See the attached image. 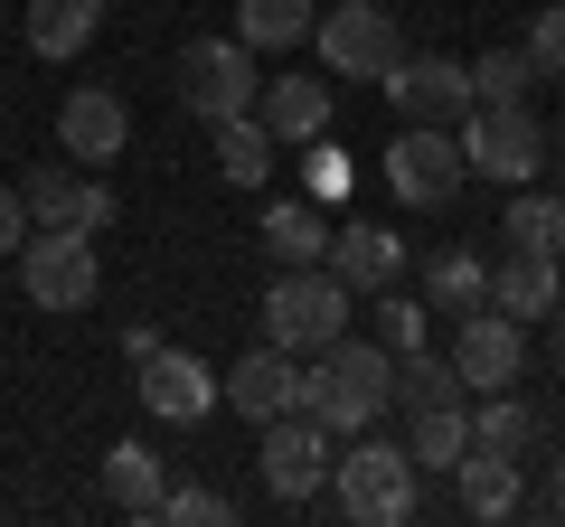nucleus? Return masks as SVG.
<instances>
[{
  "mask_svg": "<svg viewBox=\"0 0 565 527\" xmlns=\"http://www.w3.org/2000/svg\"><path fill=\"white\" fill-rule=\"evenodd\" d=\"M386 377H396V358H386L377 340H330V348H311V367H302V396L292 406L302 415H321L330 433H367L386 415Z\"/></svg>",
  "mask_w": 565,
  "mask_h": 527,
  "instance_id": "1",
  "label": "nucleus"
},
{
  "mask_svg": "<svg viewBox=\"0 0 565 527\" xmlns=\"http://www.w3.org/2000/svg\"><path fill=\"white\" fill-rule=\"evenodd\" d=\"M424 499V471L405 443H386V433H359L349 452H330V508H340L349 527H405Z\"/></svg>",
  "mask_w": 565,
  "mask_h": 527,
  "instance_id": "2",
  "label": "nucleus"
},
{
  "mask_svg": "<svg viewBox=\"0 0 565 527\" xmlns=\"http://www.w3.org/2000/svg\"><path fill=\"white\" fill-rule=\"evenodd\" d=\"M349 311H359V292H349L330 264H282V283L264 292V340L292 348V358H311V348H330L349 330Z\"/></svg>",
  "mask_w": 565,
  "mask_h": 527,
  "instance_id": "3",
  "label": "nucleus"
},
{
  "mask_svg": "<svg viewBox=\"0 0 565 527\" xmlns=\"http://www.w3.org/2000/svg\"><path fill=\"white\" fill-rule=\"evenodd\" d=\"M170 85H180V104L199 122H226V114H255L264 76H255V47L226 29V39H189L180 57H170Z\"/></svg>",
  "mask_w": 565,
  "mask_h": 527,
  "instance_id": "4",
  "label": "nucleus"
},
{
  "mask_svg": "<svg viewBox=\"0 0 565 527\" xmlns=\"http://www.w3.org/2000/svg\"><path fill=\"white\" fill-rule=\"evenodd\" d=\"M377 180L396 189V207H452V198H462V180H471L462 132H452V122H405L396 142H386Z\"/></svg>",
  "mask_w": 565,
  "mask_h": 527,
  "instance_id": "5",
  "label": "nucleus"
},
{
  "mask_svg": "<svg viewBox=\"0 0 565 527\" xmlns=\"http://www.w3.org/2000/svg\"><path fill=\"white\" fill-rule=\"evenodd\" d=\"M462 161H471V180L527 189L546 170V122L527 114V104H471L462 114Z\"/></svg>",
  "mask_w": 565,
  "mask_h": 527,
  "instance_id": "6",
  "label": "nucleus"
},
{
  "mask_svg": "<svg viewBox=\"0 0 565 527\" xmlns=\"http://www.w3.org/2000/svg\"><path fill=\"white\" fill-rule=\"evenodd\" d=\"M20 283H29L39 311H85L104 292L95 236H76V226H29V236H20Z\"/></svg>",
  "mask_w": 565,
  "mask_h": 527,
  "instance_id": "7",
  "label": "nucleus"
},
{
  "mask_svg": "<svg viewBox=\"0 0 565 527\" xmlns=\"http://www.w3.org/2000/svg\"><path fill=\"white\" fill-rule=\"evenodd\" d=\"M255 462H264V490H274L282 508L321 499V490H330V424H321V415H302V406L274 415V424H264V452H255Z\"/></svg>",
  "mask_w": 565,
  "mask_h": 527,
  "instance_id": "8",
  "label": "nucleus"
},
{
  "mask_svg": "<svg viewBox=\"0 0 565 527\" xmlns=\"http://www.w3.org/2000/svg\"><path fill=\"white\" fill-rule=\"evenodd\" d=\"M20 207H29V226H76V236H104V226H114L104 170H76V161H39L20 180Z\"/></svg>",
  "mask_w": 565,
  "mask_h": 527,
  "instance_id": "9",
  "label": "nucleus"
},
{
  "mask_svg": "<svg viewBox=\"0 0 565 527\" xmlns=\"http://www.w3.org/2000/svg\"><path fill=\"white\" fill-rule=\"evenodd\" d=\"M311 29H321V66H330V76H367V85H377L386 66L405 57L396 20H386L377 0H340V10H330V20H311Z\"/></svg>",
  "mask_w": 565,
  "mask_h": 527,
  "instance_id": "10",
  "label": "nucleus"
},
{
  "mask_svg": "<svg viewBox=\"0 0 565 527\" xmlns=\"http://www.w3.org/2000/svg\"><path fill=\"white\" fill-rule=\"evenodd\" d=\"M377 95L396 104L405 122H462L471 114V66L462 57H396L377 76Z\"/></svg>",
  "mask_w": 565,
  "mask_h": 527,
  "instance_id": "11",
  "label": "nucleus"
},
{
  "mask_svg": "<svg viewBox=\"0 0 565 527\" xmlns=\"http://www.w3.org/2000/svg\"><path fill=\"white\" fill-rule=\"evenodd\" d=\"M452 367H462V386L471 396H490V386H519V367H527V330L509 321V311H462V330H452V348H444Z\"/></svg>",
  "mask_w": 565,
  "mask_h": 527,
  "instance_id": "12",
  "label": "nucleus"
},
{
  "mask_svg": "<svg viewBox=\"0 0 565 527\" xmlns=\"http://www.w3.org/2000/svg\"><path fill=\"white\" fill-rule=\"evenodd\" d=\"M122 142H132V104L122 95H104V85H76V95L57 104V151L76 170H114L122 161Z\"/></svg>",
  "mask_w": 565,
  "mask_h": 527,
  "instance_id": "13",
  "label": "nucleus"
},
{
  "mask_svg": "<svg viewBox=\"0 0 565 527\" xmlns=\"http://www.w3.org/2000/svg\"><path fill=\"white\" fill-rule=\"evenodd\" d=\"M132 396H141V415H151V424H199V415L217 406V367L189 358V348H151V358H141V377H132Z\"/></svg>",
  "mask_w": 565,
  "mask_h": 527,
  "instance_id": "14",
  "label": "nucleus"
},
{
  "mask_svg": "<svg viewBox=\"0 0 565 527\" xmlns=\"http://www.w3.org/2000/svg\"><path fill=\"white\" fill-rule=\"evenodd\" d=\"M292 396H302V367H292V348H245L236 367H217V406H236L245 424H274V415H292Z\"/></svg>",
  "mask_w": 565,
  "mask_h": 527,
  "instance_id": "15",
  "label": "nucleus"
},
{
  "mask_svg": "<svg viewBox=\"0 0 565 527\" xmlns=\"http://www.w3.org/2000/svg\"><path fill=\"white\" fill-rule=\"evenodd\" d=\"M330 114H340V95H330V76H264V95H255V122L274 132V142H321L330 132Z\"/></svg>",
  "mask_w": 565,
  "mask_h": 527,
  "instance_id": "16",
  "label": "nucleus"
},
{
  "mask_svg": "<svg viewBox=\"0 0 565 527\" xmlns=\"http://www.w3.org/2000/svg\"><path fill=\"white\" fill-rule=\"evenodd\" d=\"M330 273H340V283L349 292H386V283H396V273H405V236H396V226H367V217H340V226H330Z\"/></svg>",
  "mask_w": 565,
  "mask_h": 527,
  "instance_id": "17",
  "label": "nucleus"
},
{
  "mask_svg": "<svg viewBox=\"0 0 565 527\" xmlns=\"http://www.w3.org/2000/svg\"><path fill=\"white\" fill-rule=\"evenodd\" d=\"M490 311H509L519 330H546L565 311V264H546V255H509L500 273H490Z\"/></svg>",
  "mask_w": 565,
  "mask_h": 527,
  "instance_id": "18",
  "label": "nucleus"
},
{
  "mask_svg": "<svg viewBox=\"0 0 565 527\" xmlns=\"http://www.w3.org/2000/svg\"><path fill=\"white\" fill-rule=\"evenodd\" d=\"M452 490H462V518H481V527H490V518H519V508H527V471L509 462V452H481V443L452 462Z\"/></svg>",
  "mask_w": 565,
  "mask_h": 527,
  "instance_id": "19",
  "label": "nucleus"
},
{
  "mask_svg": "<svg viewBox=\"0 0 565 527\" xmlns=\"http://www.w3.org/2000/svg\"><path fill=\"white\" fill-rule=\"evenodd\" d=\"M104 10H114V0H29V47H39L47 66L85 57L95 29H104Z\"/></svg>",
  "mask_w": 565,
  "mask_h": 527,
  "instance_id": "20",
  "label": "nucleus"
},
{
  "mask_svg": "<svg viewBox=\"0 0 565 527\" xmlns=\"http://www.w3.org/2000/svg\"><path fill=\"white\" fill-rule=\"evenodd\" d=\"M104 499L122 508V518H151V508H161V490H170V471H161V452L151 443H104Z\"/></svg>",
  "mask_w": 565,
  "mask_h": 527,
  "instance_id": "21",
  "label": "nucleus"
},
{
  "mask_svg": "<svg viewBox=\"0 0 565 527\" xmlns=\"http://www.w3.org/2000/svg\"><path fill=\"white\" fill-rule=\"evenodd\" d=\"M386 406H405V415H424V406H471V386H462V367L434 358V340H424V348H405V358H396Z\"/></svg>",
  "mask_w": 565,
  "mask_h": 527,
  "instance_id": "22",
  "label": "nucleus"
},
{
  "mask_svg": "<svg viewBox=\"0 0 565 527\" xmlns=\"http://www.w3.org/2000/svg\"><path fill=\"white\" fill-rule=\"evenodd\" d=\"M330 226H340V217H321V198H282V207H264L255 236H264L274 264H321L330 255Z\"/></svg>",
  "mask_w": 565,
  "mask_h": 527,
  "instance_id": "23",
  "label": "nucleus"
},
{
  "mask_svg": "<svg viewBox=\"0 0 565 527\" xmlns=\"http://www.w3.org/2000/svg\"><path fill=\"white\" fill-rule=\"evenodd\" d=\"M207 132H217V180L226 189H264V180H274V132H264V122L255 114H226V122H207Z\"/></svg>",
  "mask_w": 565,
  "mask_h": 527,
  "instance_id": "24",
  "label": "nucleus"
},
{
  "mask_svg": "<svg viewBox=\"0 0 565 527\" xmlns=\"http://www.w3.org/2000/svg\"><path fill=\"white\" fill-rule=\"evenodd\" d=\"M471 443H481V452H509V462H527V452L546 443V415L527 406V396H509V386H490V406L471 415Z\"/></svg>",
  "mask_w": 565,
  "mask_h": 527,
  "instance_id": "25",
  "label": "nucleus"
},
{
  "mask_svg": "<svg viewBox=\"0 0 565 527\" xmlns=\"http://www.w3.org/2000/svg\"><path fill=\"white\" fill-rule=\"evenodd\" d=\"M500 226H509V255H546V264H565V198H556V189L527 180L519 198H509Z\"/></svg>",
  "mask_w": 565,
  "mask_h": 527,
  "instance_id": "26",
  "label": "nucleus"
},
{
  "mask_svg": "<svg viewBox=\"0 0 565 527\" xmlns=\"http://www.w3.org/2000/svg\"><path fill=\"white\" fill-rule=\"evenodd\" d=\"M424 292H434V302L462 321V311L490 302V264L471 255V245H434V255H424Z\"/></svg>",
  "mask_w": 565,
  "mask_h": 527,
  "instance_id": "27",
  "label": "nucleus"
},
{
  "mask_svg": "<svg viewBox=\"0 0 565 527\" xmlns=\"http://www.w3.org/2000/svg\"><path fill=\"white\" fill-rule=\"evenodd\" d=\"M405 452H415V471H452L471 452V406H424L405 415Z\"/></svg>",
  "mask_w": 565,
  "mask_h": 527,
  "instance_id": "28",
  "label": "nucleus"
},
{
  "mask_svg": "<svg viewBox=\"0 0 565 527\" xmlns=\"http://www.w3.org/2000/svg\"><path fill=\"white\" fill-rule=\"evenodd\" d=\"M311 0H236V39L255 47V57H274V47H302L311 39Z\"/></svg>",
  "mask_w": 565,
  "mask_h": 527,
  "instance_id": "29",
  "label": "nucleus"
},
{
  "mask_svg": "<svg viewBox=\"0 0 565 527\" xmlns=\"http://www.w3.org/2000/svg\"><path fill=\"white\" fill-rule=\"evenodd\" d=\"M359 302L377 311V348H386V358H405V348H424V340H434V311H424V302H405L396 283H386V292H359Z\"/></svg>",
  "mask_w": 565,
  "mask_h": 527,
  "instance_id": "30",
  "label": "nucleus"
},
{
  "mask_svg": "<svg viewBox=\"0 0 565 527\" xmlns=\"http://www.w3.org/2000/svg\"><path fill=\"white\" fill-rule=\"evenodd\" d=\"M527 85H537L527 47H490V57H471V104H527Z\"/></svg>",
  "mask_w": 565,
  "mask_h": 527,
  "instance_id": "31",
  "label": "nucleus"
},
{
  "mask_svg": "<svg viewBox=\"0 0 565 527\" xmlns=\"http://www.w3.org/2000/svg\"><path fill=\"white\" fill-rule=\"evenodd\" d=\"M527 66H537V76L546 85H565V0H546V10H537V20H527Z\"/></svg>",
  "mask_w": 565,
  "mask_h": 527,
  "instance_id": "32",
  "label": "nucleus"
},
{
  "mask_svg": "<svg viewBox=\"0 0 565 527\" xmlns=\"http://www.w3.org/2000/svg\"><path fill=\"white\" fill-rule=\"evenodd\" d=\"M151 518H170V527H236V508H226L217 490H161Z\"/></svg>",
  "mask_w": 565,
  "mask_h": 527,
  "instance_id": "33",
  "label": "nucleus"
},
{
  "mask_svg": "<svg viewBox=\"0 0 565 527\" xmlns=\"http://www.w3.org/2000/svg\"><path fill=\"white\" fill-rule=\"evenodd\" d=\"M302 180H311V198H349V161L330 151V132H321V142H302Z\"/></svg>",
  "mask_w": 565,
  "mask_h": 527,
  "instance_id": "34",
  "label": "nucleus"
},
{
  "mask_svg": "<svg viewBox=\"0 0 565 527\" xmlns=\"http://www.w3.org/2000/svg\"><path fill=\"white\" fill-rule=\"evenodd\" d=\"M527 508H546V518H565V452L546 462V490H527Z\"/></svg>",
  "mask_w": 565,
  "mask_h": 527,
  "instance_id": "35",
  "label": "nucleus"
},
{
  "mask_svg": "<svg viewBox=\"0 0 565 527\" xmlns=\"http://www.w3.org/2000/svg\"><path fill=\"white\" fill-rule=\"evenodd\" d=\"M20 226H29V207H20V189H0V255H20Z\"/></svg>",
  "mask_w": 565,
  "mask_h": 527,
  "instance_id": "36",
  "label": "nucleus"
},
{
  "mask_svg": "<svg viewBox=\"0 0 565 527\" xmlns=\"http://www.w3.org/2000/svg\"><path fill=\"white\" fill-rule=\"evenodd\" d=\"M556 161H565V122H556Z\"/></svg>",
  "mask_w": 565,
  "mask_h": 527,
  "instance_id": "37",
  "label": "nucleus"
},
{
  "mask_svg": "<svg viewBox=\"0 0 565 527\" xmlns=\"http://www.w3.org/2000/svg\"><path fill=\"white\" fill-rule=\"evenodd\" d=\"M0 10H10V0H0Z\"/></svg>",
  "mask_w": 565,
  "mask_h": 527,
  "instance_id": "38",
  "label": "nucleus"
}]
</instances>
